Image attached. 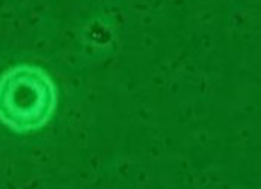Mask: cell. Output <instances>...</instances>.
<instances>
[{
	"label": "cell",
	"mask_w": 261,
	"mask_h": 189,
	"mask_svg": "<svg viewBox=\"0 0 261 189\" xmlns=\"http://www.w3.org/2000/svg\"><path fill=\"white\" fill-rule=\"evenodd\" d=\"M58 106L53 77L37 65L21 64L0 76V123L15 133L44 127Z\"/></svg>",
	"instance_id": "1"
}]
</instances>
